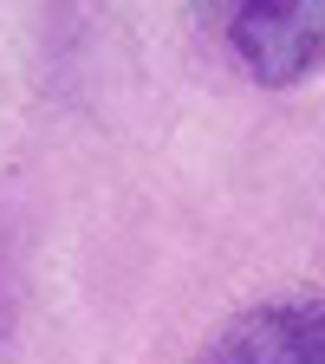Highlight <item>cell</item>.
<instances>
[{"instance_id": "cell-3", "label": "cell", "mask_w": 325, "mask_h": 364, "mask_svg": "<svg viewBox=\"0 0 325 364\" xmlns=\"http://www.w3.org/2000/svg\"><path fill=\"white\" fill-rule=\"evenodd\" d=\"M7 312H14V280H7V247H0V332H7Z\"/></svg>"}, {"instance_id": "cell-1", "label": "cell", "mask_w": 325, "mask_h": 364, "mask_svg": "<svg viewBox=\"0 0 325 364\" xmlns=\"http://www.w3.org/2000/svg\"><path fill=\"white\" fill-rule=\"evenodd\" d=\"M215 26L273 91L299 85L325 59V0H215Z\"/></svg>"}, {"instance_id": "cell-2", "label": "cell", "mask_w": 325, "mask_h": 364, "mask_svg": "<svg viewBox=\"0 0 325 364\" xmlns=\"http://www.w3.org/2000/svg\"><path fill=\"white\" fill-rule=\"evenodd\" d=\"M196 364H325V293L273 299L208 338Z\"/></svg>"}]
</instances>
